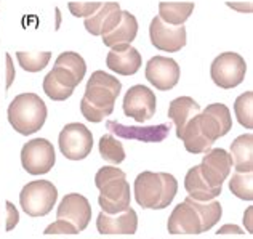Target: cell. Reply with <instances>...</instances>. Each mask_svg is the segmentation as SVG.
I'll return each instance as SVG.
<instances>
[{
	"mask_svg": "<svg viewBox=\"0 0 253 239\" xmlns=\"http://www.w3.org/2000/svg\"><path fill=\"white\" fill-rule=\"evenodd\" d=\"M122 82L104 71H95L85 87L81 101L82 116L90 122H101L114 111L117 96L121 95Z\"/></svg>",
	"mask_w": 253,
	"mask_h": 239,
	"instance_id": "obj_1",
	"label": "cell"
},
{
	"mask_svg": "<svg viewBox=\"0 0 253 239\" xmlns=\"http://www.w3.org/2000/svg\"><path fill=\"white\" fill-rule=\"evenodd\" d=\"M178 192V182L171 174L143 172L135 180V201L143 209L169 207Z\"/></svg>",
	"mask_w": 253,
	"mask_h": 239,
	"instance_id": "obj_2",
	"label": "cell"
},
{
	"mask_svg": "<svg viewBox=\"0 0 253 239\" xmlns=\"http://www.w3.org/2000/svg\"><path fill=\"white\" fill-rule=\"evenodd\" d=\"M95 187L99 190L98 204L106 214H119L130 207V185L125 172L119 167L106 165L96 172Z\"/></svg>",
	"mask_w": 253,
	"mask_h": 239,
	"instance_id": "obj_3",
	"label": "cell"
},
{
	"mask_svg": "<svg viewBox=\"0 0 253 239\" xmlns=\"http://www.w3.org/2000/svg\"><path fill=\"white\" fill-rule=\"evenodd\" d=\"M46 104L36 94H21L10 103L6 116L16 134L32 135L43 127L46 121Z\"/></svg>",
	"mask_w": 253,
	"mask_h": 239,
	"instance_id": "obj_4",
	"label": "cell"
},
{
	"mask_svg": "<svg viewBox=\"0 0 253 239\" xmlns=\"http://www.w3.org/2000/svg\"><path fill=\"white\" fill-rule=\"evenodd\" d=\"M58 190L48 180H36L21 190L19 204L29 217H45L56 204Z\"/></svg>",
	"mask_w": 253,
	"mask_h": 239,
	"instance_id": "obj_5",
	"label": "cell"
},
{
	"mask_svg": "<svg viewBox=\"0 0 253 239\" xmlns=\"http://www.w3.org/2000/svg\"><path fill=\"white\" fill-rule=\"evenodd\" d=\"M247 74L245 59L234 51H226L218 55L210 66L211 81L221 89H236L241 85Z\"/></svg>",
	"mask_w": 253,
	"mask_h": 239,
	"instance_id": "obj_6",
	"label": "cell"
},
{
	"mask_svg": "<svg viewBox=\"0 0 253 239\" xmlns=\"http://www.w3.org/2000/svg\"><path fill=\"white\" fill-rule=\"evenodd\" d=\"M58 146L69 161H82L91 152L93 135L86 125L72 122L64 125L58 137Z\"/></svg>",
	"mask_w": 253,
	"mask_h": 239,
	"instance_id": "obj_7",
	"label": "cell"
},
{
	"mask_svg": "<svg viewBox=\"0 0 253 239\" xmlns=\"http://www.w3.org/2000/svg\"><path fill=\"white\" fill-rule=\"evenodd\" d=\"M56 162L53 144L45 138H34L21 149V165L31 175L48 174Z\"/></svg>",
	"mask_w": 253,
	"mask_h": 239,
	"instance_id": "obj_8",
	"label": "cell"
},
{
	"mask_svg": "<svg viewBox=\"0 0 253 239\" xmlns=\"http://www.w3.org/2000/svg\"><path fill=\"white\" fill-rule=\"evenodd\" d=\"M157 98L146 85H133L124 96V114L136 122H146L154 117Z\"/></svg>",
	"mask_w": 253,
	"mask_h": 239,
	"instance_id": "obj_9",
	"label": "cell"
},
{
	"mask_svg": "<svg viewBox=\"0 0 253 239\" xmlns=\"http://www.w3.org/2000/svg\"><path fill=\"white\" fill-rule=\"evenodd\" d=\"M199 125H201L202 134L211 143H215L218 138L229 134V130L232 129V117L229 108L223 103L209 104L199 114Z\"/></svg>",
	"mask_w": 253,
	"mask_h": 239,
	"instance_id": "obj_10",
	"label": "cell"
},
{
	"mask_svg": "<svg viewBox=\"0 0 253 239\" xmlns=\"http://www.w3.org/2000/svg\"><path fill=\"white\" fill-rule=\"evenodd\" d=\"M149 39L156 48L169 53H176L186 45V28L171 26L156 16L149 26Z\"/></svg>",
	"mask_w": 253,
	"mask_h": 239,
	"instance_id": "obj_11",
	"label": "cell"
},
{
	"mask_svg": "<svg viewBox=\"0 0 253 239\" xmlns=\"http://www.w3.org/2000/svg\"><path fill=\"white\" fill-rule=\"evenodd\" d=\"M204 180L213 188H223V183L229 177L232 169V159L223 148H213L205 152L202 164L199 165Z\"/></svg>",
	"mask_w": 253,
	"mask_h": 239,
	"instance_id": "obj_12",
	"label": "cell"
},
{
	"mask_svg": "<svg viewBox=\"0 0 253 239\" xmlns=\"http://www.w3.org/2000/svg\"><path fill=\"white\" fill-rule=\"evenodd\" d=\"M146 79L157 90H171L179 82V66L173 58L152 56L146 64Z\"/></svg>",
	"mask_w": 253,
	"mask_h": 239,
	"instance_id": "obj_13",
	"label": "cell"
},
{
	"mask_svg": "<svg viewBox=\"0 0 253 239\" xmlns=\"http://www.w3.org/2000/svg\"><path fill=\"white\" fill-rule=\"evenodd\" d=\"M111 135H116L125 140H138L144 143H161L170 134L171 124H159V125H149V127H135V125H124L117 121H108L106 122Z\"/></svg>",
	"mask_w": 253,
	"mask_h": 239,
	"instance_id": "obj_14",
	"label": "cell"
},
{
	"mask_svg": "<svg viewBox=\"0 0 253 239\" xmlns=\"http://www.w3.org/2000/svg\"><path fill=\"white\" fill-rule=\"evenodd\" d=\"M56 218L68 220L79 230V233L84 231L91 222V205L88 199L79 192H71L63 197L56 210Z\"/></svg>",
	"mask_w": 253,
	"mask_h": 239,
	"instance_id": "obj_15",
	"label": "cell"
},
{
	"mask_svg": "<svg viewBox=\"0 0 253 239\" xmlns=\"http://www.w3.org/2000/svg\"><path fill=\"white\" fill-rule=\"evenodd\" d=\"M79 84L81 82L72 72L61 66H55L43 79V92L53 101H64L74 94Z\"/></svg>",
	"mask_w": 253,
	"mask_h": 239,
	"instance_id": "obj_16",
	"label": "cell"
},
{
	"mask_svg": "<svg viewBox=\"0 0 253 239\" xmlns=\"http://www.w3.org/2000/svg\"><path fill=\"white\" fill-rule=\"evenodd\" d=\"M170 235H201L202 231V222L199 217L197 210L186 201L178 204L173 209L171 215L167 223Z\"/></svg>",
	"mask_w": 253,
	"mask_h": 239,
	"instance_id": "obj_17",
	"label": "cell"
},
{
	"mask_svg": "<svg viewBox=\"0 0 253 239\" xmlns=\"http://www.w3.org/2000/svg\"><path fill=\"white\" fill-rule=\"evenodd\" d=\"M141 55L139 51L131 47L130 44H121L112 47L106 56V64L111 71L121 76H133L141 68Z\"/></svg>",
	"mask_w": 253,
	"mask_h": 239,
	"instance_id": "obj_18",
	"label": "cell"
},
{
	"mask_svg": "<svg viewBox=\"0 0 253 239\" xmlns=\"http://www.w3.org/2000/svg\"><path fill=\"white\" fill-rule=\"evenodd\" d=\"M96 228L101 235H135L138 230V215L131 207L114 215L101 212L98 215Z\"/></svg>",
	"mask_w": 253,
	"mask_h": 239,
	"instance_id": "obj_19",
	"label": "cell"
},
{
	"mask_svg": "<svg viewBox=\"0 0 253 239\" xmlns=\"http://www.w3.org/2000/svg\"><path fill=\"white\" fill-rule=\"evenodd\" d=\"M121 3L117 2H103L99 10L93 13L91 16L85 18V29L90 32L91 36H104L111 32L121 21Z\"/></svg>",
	"mask_w": 253,
	"mask_h": 239,
	"instance_id": "obj_20",
	"label": "cell"
},
{
	"mask_svg": "<svg viewBox=\"0 0 253 239\" xmlns=\"http://www.w3.org/2000/svg\"><path fill=\"white\" fill-rule=\"evenodd\" d=\"M201 106L194 101L191 96H178L175 98L169 106V119L175 124L176 127V137L181 138L184 127L192 117L201 112Z\"/></svg>",
	"mask_w": 253,
	"mask_h": 239,
	"instance_id": "obj_21",
	"label": "cell"
},
{
	"mask_svg": "<svg viewBox=\"0 0 253 239\" xmlns=\"http://www.w3.org/2000/svg\"><path fill=\"white\" fill-rule=\"evenodd\" d=\"M136 34H138L136 18L133 16L130 11L122 10L119 24L111 32H108V34H104L101 37H103V44L106 45V47L112 48V47L121 45V44H131L133 41H135Z\"/></svg>",
	"mask_w": 253,
	"mask_h": 239,
	"instance_id": "obj_22",
	"label": "cell"
},
{
	"mask_svg": "<svg viewBox=\"0 0 253 239\" xmlns=\"http://www.w3.org/2000/svg\"><path fill=\"white\" fill-rule=\"evenodd\" d=\"M184 188L189 192V197H192L194 201H211V199L218 197L221 194L223 188H213L204 180V177L201 174L199 165H194L188 170L184 178Z\"/></svg>",
	"mask_w": 253,
	"mask_h": 239,
	"instance_id": "obj_23",
	"label": "cell"
},
{
	"mask_svg": "<svg viewBox=\"0 0 253 239\" xmlns=\"http://www.w3.org/2000/svg\"><path fill=\"white\" fill-rule=\"evenodd\" d=\"M229 156L232 159L236 172L247 174L253 170V135L245 134L237 137L231 143V152Z\"/></svg>",
	"mask_w": 253,
	"mask_h": 239,
	"instance_id": "obj_24",
	"label": "cell"
},
{
	"mask_svg": "<svg viewBox=\"0 0 253 239\" xmlns=\"http://www.w3.org/2000/svg\"><path fill=\"white\" fill-rule=\"evenodd\" d=\"M199 114H201V112H199ZM199 114L194 116L188 122V125H186L183 130L181 138H179V140H183L186 151L192 152V154H202V152H207L213 146V143L202 134L201 125H199Z\"/></svg>",
	"mask_w": 253,
	"mask_h": 239,
	"instance_id": "obj_25",
	"label": "cell"
},
{
	"mask_svg": "<svg viewBox=\"0 0 253 239\" xmlns=\"http://www.w3.org/2000/svg\"><path fill=\"white\" fill-rule=\"evenodd\" d=\"M192 2H161L159 3V18L171 26H181L194 11Z\"/></svg>",
	"mask_w": 253,
	"mask_h": 239,
	"instance_id": "obj_26",
	"label": "cell"
},
{
	"mask_svg": "<svg viewBox=\"0 0 253 239\" xmlns=\"http://www.w3.org/2000/svg\"><path fill=\"white\" fill-rule=\"evenodd\" d=\"M186 201H188L192 207L197 210V214H199V217H201V222H202L204 233L215 227L223 215L221 204H219L218 201H215V199L202 202V201H194L192 197H186Z\"/></svg>",
	"mask_w": 253,
	"mask_h": 239,
	"instance_id": "obj_27",
	"label": "cell"
},
{
	"mask_svg": "<svg viewBox=\"0 0 253 239\" xmlns=\"http://www.w3.org/2000/svg\"><path fill=\"white\" fill-rule=\"evenodd\" d=\"M99 154L104 159V161H108L111 164H121L125 161V149L122 143L117 140L114 135L111 134H106L99 138Z\"/></svg>",
	"mask_w": 253,
	"mask_h": 239,
	"instance_id": "obj_28",
	"label": "cell"
},
{
	"mask_svg": "<svg viewBox=\"0 0 253 239\" xmlns=\"http://www.w3.org/2000/svg\"><path fill=\"white\" fill-rule=\"evenodd\" d=\"M16 59L26 72H41L48 66L51 51H18Z\"/></svg>",
	"mask_w": 253,
	"mask_h": 239,
	"instance_id": "obj_29",
	"label": "cell"
},
{
	"mask_svg": "<svg viewBox=\"0 0 253 239\" xmlns=\"http://www.w3.org/2000/svg\"><path fill=\"white\" fill-rule=\"evenodd\" d=\"M229 190L242 201H253V174L252 172H247V174L236 172L229 180Z\"/></svg>",
	"mask_w": 253,
	"mask_h": 239,
	"instance_id": "obj_30",
	"label": "cell"
},
{
	"mask_svg": "<svg viewBox=\"0 0 253 239\" xmlns=\"http://www.w3.org/2000/svg\"><path fill=\"white\" fill-rule=\"evenodd\" d=\"M234 112L242 127L253 129V92H245L234 101Z\"/></svg>",
	"mask_w": 253,
	"mask_h": 239,
	"instance_id": "obj_31",
	"label": "cell"
},
{
	"mask_svg": "<svg viewBox=\"0 0 253 239\" xmlns=\"http://www.w3.org/2000/svg\"><path fill=\"white\" fill-rule=\"evenodd\" d=\"M55 66H61V68L68 69L69 72H72L79 82L84 81L85 72H86V63L85 59L79 55L76 51H63L61 55L56 58Z\"/></svg>",
	"mask_w": 253,
	"mask_h": 239,
	"instance_id": "obj_32",
	"label": "cell"
},
{
	"mask_svg": "<svg viewBox=\"0 0 253 239\" xmlns=\"http://www.w3.org/2000/svg\"><path fill=\"white\" fill-rule=\"evenodd\" d=\"M103 2H69L68 8L77 18H88L99 10Z\"/></svg>",
	"mask_w": 253,
	"mask_h": 239,
	"instance_id": "obj_33",
	"label": "cell"
},
{
	"mask_svg": "<svg viewBox=\"0 0 253 239\" xmlns=\"http://www.w3.org/2000/svg\"><path fill=\"white\" fill-rule=\"evenodd\" d=\"M45 235H79V230L68 220L56 218L55 223H50L43 231Z\"/></svg>",
	"mask_w": 253,
	"mask_h": 239,
	"instance_id": "obj_34",
	"label": "cell"
},
{
	"mask_svg": "<svg viewBox=\"0 0 253 239\" xmlns=\"http://www.w3.org/2000/svg\"><path fill=\"white\" fill-rule=\"evenodd\" d=\"M5 207H6V227L5 228L6 231H11V230H15V227L19 222V212L15 207V204L10 201L5 202Z\"/></svg>",
	"mask_w": 253,
	"mask_h": 239,
	"instance_id": "obj_35",
	"label": "cell"
},
{
	"mask_svg": "<svg viewBox=\"0 0 253 239\" xmlns=\"http://www.w3.org/2000/svg\"><path fill=\"white\" fill-rule=\"evenodd\" d=\"M5 61H6V89H10L16 74H15V66H13V59L8 53L5 55Z\"/></svg>",
	"mask_w": 253,
	"mask_h": 239,
	"instance_id": "obj_36",
	"label": "cell"
},
{
	"mask_svg": "<svg viewBox=\"0 0 253 239\" xmlns=\"http://www.w3.org/2000/svg\"><path fill=\"white\" fill-rule=\"evenodd\" d=\"M228 233H236V235H242L244 230L236 227V225H226V227H223L221 230L218 231V236L219 235H228Z\"/></svg>",
	"mask_w": 253,
	"mask_h": 239,
	"instance_id": "obj_37",
	"label": "cell"
},
{
	"mask_svg": "<svg viewBox=\"0 0 253 239\" xmlns=\"http://www.w3.org/2000/svg\"><path fill=\"white\" fill-rule=\"evenodd\" d=\"M252 214H253V207H249L247 212H245V215H244V223L247 225L249 233H252Z\"/></svg>",
	"mask_w": 253,
	"mask_h": 239,
	"instance_id": "obj_38",
	"label": "cell"
}]
</instances>
